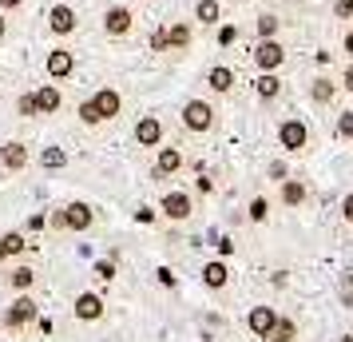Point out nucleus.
I'll return each mask as SVG.
<instances>
[{
  "instance_id": "nucleus-30",
  "label": "nucleus",
  "mask_w": 353,
  "mask_h": 342,
  "mask_svg": "<svg viewBox=\"0 0 353 342\" xmlns=\"http://www.w3.org/2000/svg\"><path fill=\"white\" fill-rule=\"evenodd\" d=\"M266 215H270V203L258 196V199H250V223H266Z\"/></svg>"
},
{
  "instance_id": "nucleus-16",
  "label": "nucleus",
  "mask_w": 353,
  "mask_h": 342,
  "mask_svg": "<svg viewBox=\"0 0 353 342\" xmlns=\"http://www.w3.org/2000/svg\"><path fill=\"white\" fill-rule=\"evenodd\" d=\"M32 96H36V112L40 115H56L60 108H64V92H60L56 84H40Z\"/></svg>"
},
{
  "instance_id": "nucleus-27",
  "label": "nucleus",
  "mask_w": 353,
  "mask_h": 342,
  "mask_svg": "<svg viewBox=\"0 0 353 342\" xmlns=\"http://www.w3.org/2000/svg\"><path fill=\"white\" fill-rule=\"evenodd\" d=\"M334 96H337V84H330L325 76H318L314 88H310V99H314V104H330Z\"/></svg>"
},
{
  "instance_id": "nucleus-43",
  "label": "nucleus",
  "mask_w": 353,
  "mask_h": 342,
  "mask_svg": "<svg viewBox=\"0 0 353 342\" xmlns=\"http://www.w3.org/2000/svg\"><path fill=\"white\" fill-rule=\"evenodd\" d=\"M24 0H0V12H12V8H20Z\"/></svg>"
},
{
  "instance_id": "nucleus-23",
  "label": "nucleus",
  "mask_w": 353,
  "mask_h": 342,
  "mask_svg": "<svg viewBox=\"0 0 353 342\" xmlns=\"http://www.w3.org/2000/svg\"><path fill=\"white\" fill-rule=\"evenodd\" d=\"M226 278H230V271H226L223 259H214V263H207V267H203V283H207L210 291H223Z\"/></svg>"
},
{
  "instance_id": "nucleus-36",
  "label": "nucleus",
  "mask_w": 353,
  "mask_h": 342,
  "mask_svg": "<svg viewBox=\"0 0 353 342\" xmlns=\"http://www.w3.org/2000/svg\"><path fill=\"white\" fill-rule=\"evenodd\" d=\"M44 227H48V215H44V211L28 215V231H44Z\"/></svg>"
},
{
  "instance_id": "nucleus-38",
  "label": "nucleus",
  "mask_w": 353,
  "mask_h": 342,
  "mask_svg": "<svg viewBox=\"0 0 353 342\" xmlns=\"http://www.w3.org/2000/svg\"><path fill=\"white\" fill-rule=\"evenodd\" d=\"M48 227H56V231H64V211H60V207H56V211L48 215Z\"/></svg>"
},
{
  "instance_id": "nucleus-6",
  "label": "nucleus",
  "mask_w": 353,
  "mask_h": 342,
  "mask_svg": "<svg viewBox=\"0 0 353 342\" xmlns=\"http://www.w3.org/2000/svg\"><path fill=\"white\" fill-rule=\"evenodd\" d=\"M72 314H76L80 323H99V319L108 314V303H103V294H96V291H80L76 303H72Z\"/></svg>"
},
{
  "instance_id": "nucleus-3",
  "label": "nucleus",
  "mask_w": 353,
  "mask_h": 342,
  "mask_svg": "<svg viewBox=\"0 0 353 342\" xmlns=\"http://www.w3.org/2000/svg\"><path fill=\"white\" fill-rule=\"evenodd\" d=\"M183 128L194 131V135H207L214 128V108H210L207 99H187L183 104Z\"/></svg>"
},
{
  "instance_id": "nucleus-37",
  "label": "nucleus",
  "mask_w": 353,
  "mask_h": 342,
  "mask_svg": "<svg viewBox=\"0 0 353 342\" xmlns=\"http://www.w3.org/2000/svg\"><path fill=\"white\" fill-rule=\"evenodd\" d=\"M270 180H278V183L286 180V163H282V160H274V163H270Z\"/></svg>"
},
{
  "instance_id": "nucleus-46",
  "label": "nucleus",
  "mask_w": 353,
  "mask_h": 342,
  "mask_svg": "<svg viewBox=\"0 0 353 342\" xmlns=\"http://www.w3.org/2000/svg\"><path fill=\"white\" fill-rule=\"evenodd\" d=\"M345 52L353 56V32H345Z\"/></svg>"
},
{
  "instance_id": "nucleus-8",
  "label": "nucleus",
  "mask_w": 353,
  "mask_h": 342,
  "mask_svg": "<svg viewBox=\"0 0 353 342\" xmlns=\"http://www.w3.org/2000/svg\"><path fill=\"white\" fill-rule=\"evenodd\" d=\"M48 28H52V36H72L76 28H80L76 8H72V4H52L48 8Z\"/></svg>"
},
{
  "instance_id": "nucleus-15",
  "label": "nucleus",
  "mask_w": 353,
  "mask_h": 342,
  "mask_svg": "<svg viewBox=\"0 0 353 342\" xmlns=\"http://www.w3.org/2000/svg\"><path fill=\"white\" fill-rule=\"evenodd\" d=\"M274 323H278V310H274V307H254L250 314H246V326H250V334H254V339H270Z\"/></svg>"
},
{
  "instance_id": "nucleus-29",
  "label": "nucleus",
  "mask_w": 353,
  "mask_h": 342,
  "mask_svg": "<svg viewBox=\"0 0 353 342\" xmlns=\"http://www.w3.org/2000/svg\"><path fill=\"white\" fill-rule=\"evenodd\" d=\"M17 115H24V120H36V115H40L36 112V96L32 92H20L17 96Z\"/></svg>"
},
{
  "instance_id": "nucleus-31",
  "label": "nucleus",
  "mask_w": 353,
  "mask_h": 342,
  "mask_svg": "<svg viewBox=\"0 0 353 342\" xmlns=\"http://www.w3.org/2000/svg\"><path fill=\"white\" fill-rule=\"evenodd\" d=\"M96 278L99 283H112L115 278V259H96Z\"/></svg>"
},
{
  "instance_id": "nucleus-33",
  "label": "nucleus",
  "mask_w": 353,
  "mask_h": 342,
  "mask_svg": "<svg viewBox=\"0 0 353 342\" xmlns=\"http://www.w3.org/2000/svg\"><path fill=\"white\" fill-rule=\"evenodd\" d=\"M337 135H341V140H353V112H341V120H337Z\"/></svg>"
},
{
  "instance_id": "nucleus-26",
  "label": "nucleus",
  "mask_w": 353,
  "mask_h": 342,
  "mask_svg": "<svg viewBox=\"0 0 353 342\" xmlns=\"http://www.w3.org/2000/svg\"><path fill=\"white\" fill-rule=\"evenodd\" d=\"M294 339H298V323H294V319H278L266 342H294Z\"/></svg>"
},
{
  "instance_id": "nucleus-22",
  "label": "nucleus",
  "mask_w": 353,
  "mask_h": 342,
  "mask_svg": "<svg viewBox=\"0 0 353 342\" xmlns=\"http://www.w3.org/2000/svg\"><path fill=\"white\" fill-rule=\"evenodd\" d=\"M194 20H199L203 28H214V24L223 20V8H219V0H199V4H194Z\"/></svg>"
},
{
  "instance_id": "nucleus-7",
  "label": "nucleus",
  "mask_w": 353,
  "mask_h": 342,
  "mask_svg": "<svg viewBox=\"0 0 353 342\" xmlns=\"http://www.w3.org/2000/svg\"><path fill=\"white\" fill-rule=\"evenodd\" d=\"M278 144L286 147V151H305V147H310V128H305L302 120L290 115V120L278 124Z\"/></svg>"
},
{
  "instance_id": "nucleus-24",
  "label": "nucleus",
  "mask_w": 353,
  "mask_h": 342,
  "mask_svg": "<svg viewBox=\"0 0 353 342\" xmlns=\"http://www.w3.org/2000/svg\"><path fill=\"white\" fill-rule=\"evenodd\" d=\"M305 199H310V191H305L302 180H282V203L286 207H302Z\"/></svg>"
},
{
  "instance_id": "nucleus-4",
  "label": "nucleus",
  "mask_w": 353,
  "mask_h": 342,
  "mask_svg": "<svg viewBox=\"0 0 353 342\" xmlns=\"http://www.w3.org/2000/svg\"><path fill=\"white\" fill-rule=\"evenodd\" d=\"M60 211H64V231L83 235V231L96 227V207H92V203H83V199H72V203H64Z\"/></svg>"
},
{
  "instance_id": "nucleus-20",
  "label": "nucleus",
  "mask_w": 353,
  "mask_h": 342,
  "mask_svg": "<svg viewBox=\"0 0 353 342\" xmlns=\"http://www.w3.org/2000/svg\"><path fill=\"white\" fill-rule=\"evenodd\" d=\"M254 92H258V99H262V104H274V99L282 96V80H278L274 72H258Z\"/></svg>"
},
{
  "instance_id": "nucleus-21",
  "label": "nucleus",
  "mask_w": 353,
  "mask_h": 342,
  "mask_svg": "<svg viewBox=\"0 0 353 342\" xmlns=\"http://www.w3.org/2000/svg\"><path fill=\"white\" fill-rule=\"evenodd\" d=\"M191 24H187V20H175V24H171V28H167V48L171 52H187L191 48Z\"/></svg>"
},
{
  "instance_id": "nucleus-34",
  "label": "nucleus",
  "mask_w": 353,
  "mask_h": 342,
  "mask_svg": "<svg viewBox=\"0 0 353 342\" xmlns=\"http://www.w3.org/2000/svg\"><path fill=\"white\" fill-rule=\"evenodd\" d=\"M151 48H155V52H171V48H167V24H159V28L151 32Z\"/></svg>"
},
{
  "instance_id": "nucleus-40",
  "label": "nucleus",
  "mask_w": 353,
  "mask_h": 342,
  "mask_svg": "<svg viewBox=\"0 0 353 342\" xmlns=\"http://www.w3.org/2000/svg\"><path fill=\"white\" fill-rule=\"evenodd\" d=\"M341 215H345V223H353V196H345V203H341Z\"/></svg>"
},
{
  "instance_id": "nucleus-39",
  "label": "nucleus",
  "mask_w": 353,
  "mask_h": 342,
  "mask_svg": "<svg viewBox=\"0 0 353 342\" xmlns=\"http://www.w3.org/2000/svg\"><path fill=\"white\" fill-rule=\"evenodd\" d=\"M159 283H163V287H175V275H171V267H159Z\"/></svg>"
},
{
  "instance_id": "nucleus-18",
  "label": "nucleus",
  "mask_w": 353,
  "mask_h": 342,
  "mask_svg": "<svg viewBox=\"0 0 353 342\" xmlns=\"http://www.w3.org/2000/svg\"><path fill=\"white\" fill-rule=\"evenodd\" d=\"M28 251V239H24V231H4L0 235V263L4 259H17Z\"/></svg>"
},
{
  "instance_id": "nucleus-10",
  "label": "nucleus",
  "mask_w": 353,
  "mask_h": 342,
  "mask_svg": "<svg viewBox=\"0 0 353 342\" xmlns=\"http://www.w3.org/2000/svg\"><path fill=\"white\" fill-rule=\"evenodd\" d=\"M44 72H48L56 84H60V80H72V72H76V52L52 48V52H48V60H44Z\"/></svg>"
},
{
  "instance_id": "nucleus-2",
  "label": "nucleus",
  "mask_w": 353,
  "mask_h": 342,
  "mask_svg": "<svg viewBox=\"0 0 353 342\" xmlns=\"http://www.w3.org/2000/svg\"><path fill=\"white\" fill-rule=\"evenodd\" d=\"M36 314H40V307H36V298H32V291H24V294H17V303L4 310V330H28V326L36 323Z\"/></svg>"
},
{
  "instance_id": "nucleus-32",
  "label": "nucleus",
  "mask_w": 353,
  "mask_h": 342,
  "mask_svg": "<svg viewBox=\"0 0 353 342\" xmlns=\"http://www.w3.org/2000/svg\"><path fill=\"white\" fill-rule=\"evenodd\" d=\"M214 40H219V48H230V44L239 40V28H234V24H223V28H219V36H214Z\"/></svg>"
},
{
  "instance_id": "nucleus-41",
  "label": "nucleus",
  "mask_w": 353,
  "mask_h": 342,
  "mask_svg": "<svg viewBox=\"0 0 353 342\" xmlns=\"http://www.w3.org/2000/svg\"><path fill=\"white\" fill-rule=\"evenodd\" d=\"M135 219H139V223H151V219H155V211H151V207H139V211H135Z\"/></svg>"
},
{
  "instance_id": "nucleus-19",
  "label": "nucleus",
  "mask_w": 353,
  "mask_h": 342,
  "mask_svg": "<svg viewBox=\"0 0 353 342\" xmlns=\"http://www.w3.org/2000/svg\"><path fill=\"white\" fill-rule=\"evenodd\" d=\"M207 88H210V92H219V96H226V92L234 88V68L214 64V68L207 72Z\"/></svg>"
},
{
  "instance_id": "nucleus-14",
  "label": "nucleus",
  "mask_w": 353,
  "mask_h": 342,
  "mask_svg": "<svg viewBox=\"0 0 353 342\" xmlns=\"http://www.w3.org/2000/svg\"><path fill=\"white\" fill-rule=\"evenodd\" d=\"M183 151L179 147H159V160H155V167H151V175L155 180H167V175H179L183 171Z\"/></svg>"
},
{
  "instance_id": "nucleus-35",
  "label": "nucleus",
  "mask_w": 353,
  "mask_h": 342,
  "mask_svg": "<svg viewBox=\"0 0 353 342\" xmlns=\"http://www.w3.org/2000/svg\"><path fill=\"white\" fill-rule=\"evenodd\" d=\"M334 17L337 20H350L353 17V0H334Z\"/></svg>"
},
{
  "instance_id": "nucleus-5",
  "label": "nucleus",
  "mask_w": 353,
  "mask_h": 342,
  "mask_svg": "<svg viewBox=\"0 0 353 342\" xmlns=\"http://www.w3.org/2000/svg\"><path fill=\"white\" fill-rule=\"evenodd\" d=\"M282 64H286V48L278 44V36L258 40V44H254V68H258V72H278Z\"/></svg>"
},
{
  "instance_id": "nucleus-11",
  "label": "nucleus",
  "mask_w": 353,
  "mask_h": 342,
  "mask_svg": "<svg viewBox=\"0 0 353 342\" xmlns=\"http://www.w3.org/2000/svg\"><path fill=\"white\" fill-rule=\"evenodd\" d=\"M131 135H135V144L139 147H159L163 144V120L159 115H139Z\"/></svg>"
},
{
  "instance_id": "nucleus-1",
  "label": "nucleus",
  "mask_w": 353,
  "mask_h": 342,
  "mask_svg": "<svg viewBox=\"0 0 353 342\" xmlns=\"http://www.w3.org/2000/svg\"><path fill=\"white\" fill-rule=\"evenodd\" d=\"M119 112H123V96H119L115 88H96V96H88L80 104V124H88V128L112 124Z\"/></svg>"
},
{
  "instance_id": "nucleus-44",
  "label": "nucleus",
  "mask_w": 353,
  "mask_h": 342,
  "mask_svg": "<svg viewBox=\"0 0 353 342\" xmlns=\"http://www.w3.org/2000/svg\"><path fill=\"white\" fill-rule=\"evenodd\" d=\"M341 84H345V92H353V64L345 68V76H341Z\"/></svg>"
},
{
  "instance_id": "nucleus-9",
  "label": "nucleus",
  "mask_w": 353,
  "mask_h": 342,
  "mask_svg": "<svg viewBox=\"0 0 353 342\" xmlns=\"http://www.w3.org/2000/svg\"><path fill=\"white\" fill-rule=\"evenodd\" d=\"M131 24H135V12H131L128 4H112V8L103 12V32L115 36V40H119V36H128Z\"/></svg>"
},
{
  "instance_id": "nucleus-25",
  "label": "nucleus",
  "mask_w": 353,
  "mask_h": 342,
  "mask_svg": "<svg viewBox=\"0 0 353 342\" xmlns=\"http://www.w3.org/2000/svg\"><path fill=\"white\" fill-rule=\"evenodd\" d=\"M36 163H40L44 171H64L68 167V151L64 147H44V151L36 155Z\"/></svg>"
},
{
  "instance_id": "nucleus-45",
  "label": "nucleus",
  "mask_w": 353,
  "mask_h": 342,
  "mask_svg": "<svg viewBox=\"0 0 353 342\" xmlns=\"http://www.w3.org/2000/svg\"><path fill=\"white\" fill-rule=\"evenodd\" d=\"M8 36V20H4V12H0V40Z\"/></svg>"
},
{
  "instance_id": "nucleus-17",
  "label": "nucleus",
  "mask_w": 353,
  "mask_h": 342,
  "mask_svg": "<svg viewBox=\"0 0 353 342\" xmlns=\"http://www.w3.org/2000/svg\"><path fill=\"white\" fill-rule=\"evenodd\" d=\"M4 283H8V287H12L17 294L32 291V287H36V267H32V263H17V267L4 275Z\"/></svg>"
},
{
  "instance_id": "nucleus-13",
  "label": "nucleus",
  "mask_w": 353,
  "mask_h": 342,
  "mask_svg": "<svg viewBox=\"0 0 353 342\" xmlns=\"http://www.w3.org/2000/svg\"><path fill=\"white\" fill-rule=\"evenodd\" d=\"M28 160H32V151H28L24 140H8V144L0 147V167H4V171H24Z\"/></svg>"
},
{
  "instance_id": "nucleus-12",
  "label": "nucleus",
  "mask_w": 353,
  "mask_h": 342,
  "mask_svg": "<svg viewBox=\"0 0 353 342\" xmlns=\"http://www.w3.org/2000/svg\"><path fill=\"white\" fill-rule=\"evenodd\" d=\"M159 211L167 215L171 223H183V219H191L194 203H191V196H187V191H167V196H163V203H159Z\"/></svg>"
},
{
  "instance_id": "nucleus-28",
  "label": "nucleus",
  "mask_w": 353,
  "mask_h": 342,
  "mask_svg": "<svg viewBox=\"0 0 353 342\" xmlns=\"http://www.w3.org/2000/svg\"><path fill=\"white\" fill-rule=\"evenodd\" d=\"M254 28H258V40H270V36H278V28H282V20L274 17V12H262Z\"/></svg>"
},
{
  "instance_id": "nucleus-42",
  "label": "nucleus",
  "mask_w": 353,
  "mask_h": 342,
  "mask_svg": "<svg viewBox=\"0 0 353 342\" xmlns=\"http://www.w3.org/2000/svg\"><path fill=\"white\" fill-rule=\"evenodd\" d=\"M199 191H203V196H210V191H214V183H210L207 175H199Z\"/></svg>"
}]
</instances>
